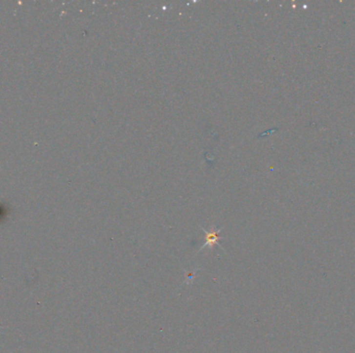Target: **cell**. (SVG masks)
I'll return each mask as SVG.
<instances>
[{
	"instance_id": "1",
	"label": "cell",
	"mask_w": 355,
	"mask_h": 353,
	"mask_svg": "<svg viewBox=\"0 0 355 353\" xmlns=\"http://www.w3.org/2000/svg\"><path fill=\"white\" fill-rule=\"evenodd\" d=\"M202 230L206 233V243H205V245H203L202 246V248H201V250H203L205 247H210L211 249L214 247V245H216V243H217V241L221 238V237H219L218 236V233H219V231H220V229H218V230H214L213 228L210 230V231H206L205 229H203L202 228ZM200 250V251H201Z\"/></svg>"
}]
</instances>
